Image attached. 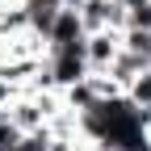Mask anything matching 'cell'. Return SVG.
Masks as SVG:
<instances>
[{"instance_id":"obj_1","label":"cell","mask_w":151,"mask_h":151,"mask_svg":"<svg viewBox=\"0 0 151 151\" xmlns=\"http://www.w3.org/2000/svg\"><path fill=\"white\" fill-rule=\"evenodd\" d=\"M42 67H46V84H50V88H59V92L92 76L88 55H84V42H71V46H46Z\"/></svg>"},{"instance_id":"obj_2","label":"cell","mask_w":151,"mask_h":151,"mask_svg":"<svg viewBox=\"0 0 151 151\" xmlns=\"http://www.w3.org/2000/svg\"><path fill=\"white\" fill-rule=\"evenodd\" d=\"M84 55L92 71H109L113 59L122 55V29H92L84 34Z\"/></svg>"},{"instance_id":"obj_3","label":"cell","mask_w":151,"mask_h":151,"mask_svg":"<svg viewBox=\"0 0 151 151\" xmlns=\"http://www.w3.org/2000/svg\"><path fill=\"white\" fill-rule=\"evenodd\" d=\"M84 21H80V9H59L55 13V25L46 34V46H71V42H84Z\"/></svg>"},{"instance_id":"obj_4","label":"cell","mask_w":151,"mask_h":151,"mask_svg":"<svg viewBox=\"0 0 151 151\" xmlns=\"http://www.w3.org/2000/svg\"><path fill=\"white\" fill-rule=\"evenodd\" d=\"M59 101H63V109H67V113H76V118H84L88 109H97L101 92H97V84H92V76H88V80H80V84L63 88V92H59Z\"/></svg>"},{"instance_id":"obj_5","label":"cell","mask_w":151,"mask_h":151,"mask_svg":"<svg viewBox=\"0 0 151 151\" xmlns=\"http://www.w3.org/2000/svg\"><path fill=\"white\" fill-rule=\"evenodd\" d=\"M126 101L134 105V109H147V105H151V63L126 84Z\"/></svg>"},{"instance_id":"obj_6","label":"cell","mask_w":151,"mask_h":151,"mask_svg":"<svg viewBox=\"0 0 151 151\" xmlns=\"http://www.w3.org/2000/svg\"><path fill=\"white\" fill-rule=\"evenodd\" d=\"M25 130L17 126L13 118H0V151H17V143H21Z\"/></svg>"},{"instance_id":"obj_7","label":"cell","mask_w":151,"mask_h":151,"mask_svg":"<svg viewBox=\"0 0 151 151\" xmlns=\"http://www.w3.org/2000/svg\"><path fill=\"white\" fill-rule=\"evenodd\" d=\"M17 97H21V88H17V84L9 80V76H0V109H9Z\"/></svg>"},{"instance_id":"obj_8","label":"cell","mask_w":151,"mask_h":151,"mask_svg":"<svg viewBox=\"0 0 151 151\" xmlns=\"http://www.w3.org/2000/svg\"><path fill=\"white\" fill-rule=\"evenodd\" d=\"M101 151H122V147H101Z\"/></svg>"}]
</instances>
